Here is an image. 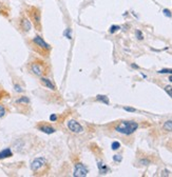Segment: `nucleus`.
I'll use <instances>...</instances> for the list:
<instances>
[{
	"mask_svg": "<svg viewBox=\"0 0 172 177\" xmlns=\"http://www.w3.org/2000/svg\"><path fill=\"white\" fill-rule=\"evenodd\" d=\"M119 29H121L119 25H112V27H110V33L111 34H113V33H115L116 31H118Z\"/></svg>",
	"mask_w": 172,
	"mask_h": 177,
	"instance_id": "18",
	"label": "nucleus"
},
{
	"mask_svg": "<svg viewBox=\"0 0 172 177\" xmlns=\"http://www.w3.org/2000/svg\"><path fill=\"white\" fill-rule=\"evenodd\" d=\"M136 36H137V38H138V39H140V40H142V32H140V31H138V29H137L136 31Z\"/></svg>",
	"mask_w": 172,
	"mask_h": 177,
	"instance_id": "23",
	"label": "nucleus"
},
{
	"mask_svg": "<svg viewBox=\"0 0 172 177\" xmlns=\"http://www.w3.org/2000/svg\"><path fill=\"white\" fill-rule=\"evenodd\" d=\"M111 147H112V150H118L119 148H121V143L118 141H113Z\"/></svg>",
	"mask_w": 172,
	"mask_h": 177,
	"instance_id": "16",
	"label": "nucleus"
},
{
	"mask_svg": "<svg viewBox=\"0 0 172 177\" xmlns=\"http://www.w3.org/2000/svg\"><path fill=\"white\" fill-rule=\"evenodd\" d=\"M138 128V124L135 121H121L115 126V131L124 135H131Z\"/></svg>",
	"mask_w": 172,
	"mask_h": 177,
	"instance_id": "1",
	"label": "nucleus"
},
{
	"mask_svg": "<svg viewBox=\"0 0 172 177\" xmlns=\"http://www.w3.org/2000/svg\"><path fill=\"white\" fill-rule=\"evenodd\" d=\"M159 74H172V70L171 69H164V70L159 71Z\"/></svg>",
	"mask_w": 172,
	"mask_h": 177,
	"instance_id": "19",
	"label": "nucleus"
},
{
	"mask_svg": "<svg viewBox=\"0 0 172 177\" xmlns=\"http://www.w3.org/2000/svg\"><path fill=\"white\" fill-rule=\"evenodd\" d=\"M97 166H98V170H99L100 174H106V173L109 171L108 166H106L104 162H102V161H98V162H97Z\"/></svg>",
	"mask_w": 172,
	"mask_h": 177,
	"instance_id": "12",
	"label": "nucleus"
},
{
	"mask_svg": "<svg viewBox=\"0 0 172 177\" xmlns=\"http://www.w3.org/2000/svg\"><path fill=\"white\" fill-rule=\"evenodd\" d=\"M30 102V99L27 98V97H25V96H23V97H21V98H19L18 100H17V103H29Z\"/></svg>",
	"mask_w": 172,
	"mask_h": 177,
	"instance_id": "15",
	"label": "nucleus"
},
{
	"mask_svg": "<svg viewBox=\"0 0 172 177\" xmlns=\"http://www.w3.org/2000/svg\"><path fill=\"white\" fill-rule=\"evenodd\" d=\"M68 129L70 130V131H72L73 133H81V132L83 131L82 126H81V124H79V122H77L76 120H69L68 121Z\"/></svg>",
	"mask_w": 172,
	"mask_h": 177,
	"instance_id": "6",
	"label": "nucleus"
},
{
	"mask_svg": "<svg viewBox=\"0 0 172 177\" xmlns=\"http://www.w3.org/2000/svg\"><path fill=\"white\" fill-rule=\"evenodd\" d=\"M44 166H47V160L43 157H39V158H36L32 161L31 170L33 172H38L40 171L41 169H43Z\"/></svg>",
	"mask_w": 172,
	"mask_h": 177,
	"instance_id": "4",
	"label": "nucleus"
},
{
	"mask_svg": "<svg viewBox=\"0 0 172 177\" xmlns=\"http://www.w3.org/2000/svg\"><path fill=\"white\" fill-rule=\"evenodd\" d=\"M124 110L128 111V112H135V111H136L135 109H133V107H125Z\"/></svg>",
	"mask_w": 172,
	"mask_h": 177,
	"instance_id": "26",
	"label": "nucleus"
},
{
	"mask_svg": "<svg viewBox=\"0 0 172 177\" xmlns=\"http://www.w3.org/2000/svg\"><path fill=\"white\" fill-rule=\"evenodd\" d=\"M50 120H51V121H55V120H57V116H56V114H52V115L50 116Z\"/></svg>",
	"mask_w": 172,
	"mask_h": 177,
	"instance_id": "25",
	"label": "nucleus"
},
{
	"mask_svg": "<svg viewBox=\"0 0 172 177\" xmlns=\"http://www.w3.org/2000/svg\"><path fill=\"white\" fill-rule=\"evenodd\" d=\"M31 70H32V72L37 76H43L44 74L48 73L47 65L43 61H40V60H36V61L32 62V65H31Z\"/></svg>",
	"mask_w": 172,
	"mask_h": 177,
	"instance_id": "2",
	"label": "nucleus"
},
{
	"mask_svg": "<svg viewBox=\"0 0 172 177\" xmlns=\"http://www.w3.org/2000/svg\"><path fill=\"white\" fill-rule=\"evenodd\" d=\"M164 15H165V16H167V17H169V18L172 16L171 12H170L169 10H167V8H165V10H164Z\"/></svg>",
	"mask_w": 172,
	"mask_h": 177,
	"instance_id": "22",
	"label": "nucleus"
},
{
	"mask_svg": "<svg viewBox=\"0 0 172 177\" xmlns=\"http://www.w3.org/2000/svg\"><path fill=\"white\" fill-rule=\"evenodd\" d=\"M63 35H66L68 38H69V39H71V36H70V29H67V32L63 33Z\"/></svg>",
	"mask_w": 172,
	"mask_h": 177,
	"instance_id": "27",
	"label": "nucleus"
},
{
	"mask_svg": "<svg viewBox=\"0 0 172 177\" xmlns=\"http://www.w3.org/2000/svg\"><path fill=\"white\" fill-rule=\"evenodd\" d=\"M38 129L39 131L43 132V133H46V134H53L54 132H55V129L52 128L50 126H47V124H41V126H38Z\"/></svg>",
	"mask_w": 172,
	"mask_h": 177,
	"instance_id": "9",
	"label": "nucleus"
},
{
	"mask_svg": "<svg viewBox=\"0 0 172 177\" xmlns=\"http://www.w3.org/2000/svg\"><path fill=\"white\" fill-rule=\"evenodd\" d=\"M20 25H21V29H23L24 32H29L32 27V24L31 21L27 18H22L21 21H20Z\"/></svg>",
	"mask_w": 172,
	"mask_h": 177,
	"instance_id": "8",
	"label": "nucleus"
},
{
	"mask_svg": "<svg viewBox=\"0 0 172 177\" xmlns=\"http://www.w3.org/2000/svg\"><path fill=\"white\" fill-rule=\"evenodd\" d=\"M163 128H164V130H166V131L172 132V120L165 121V124H164V126H163Z\"/></svg>",
	"mask_w": 172,
	"mask_h": 177,
	"instance_id": "13",
	"label": "nucleus"
},
{
	"mask_svg": "<svg viewBox=\"0 0 172 177\" xmlns=\"http://www.w3.org/2000/svg\"><path fill=\"white\" fill-rule=\"evenodd\" d=\"M14 88H15V91H16V92H22L21 86H18V84H15V86H14Z\"/></svg>",
	"mask_w": 172,
	"mask_h": 177,
	"instance_id": "24",
	"label": "nucleus"
},
{
	"mask_svg": "<svg viewBox=\"0 0 172 177\" xmlns=\"http://www.w3.org/2000/svg\"><path fill=\"white\" fill-rule=\"evenodd\" d=\"M13 156V152L11 151V149H4V150L0 151V159H4V158H8Z\"/></svg>",
	"mask_w": 172,
	"mask_h": 177,
	"instance_id": "11",
	"label": "nucleus"
},
{
	"mask_svg": "<svg viewBox=\"0 0 172 177\" xmlns=\"http://www.w3.org/2000/svg\"><path fill=\"white\" fill-rule=\"evenodd\" d=\"M113 159H114V161H116V162H121V159H123V157H121V155H114Z\"/></svg>",
	"mask_w": 172,
	"mask_h": 177,
	"instance_id": "21",
	"label": "nucleus"
},
{
	"mask_svg": "<svg viewBox=\"0 0 172 177\" xmlns=\"http://www.w3.org/2000/svg\"><path fill=\"white\" fill-rule=\"evenodd\" d=\"M165 91H166L167 94L169 95V96L172 98V86H165Z\"/></svg>",
	"mask_w": 172,
	"mask_h": 177,
	"instance_id": "17",
	"label": "nucleus"
},
{
	"mask_svg": "<svg viewBox=\"0 0 172 177\" xmlns=\"http://www.w3.org/2000/svg\"><path fill=\"white\" fill-rule=\"evenodd\" d=\"M169 80H170V81H171V82H172V76H170V77H169Z\"/></svg>",
	"mask_w": 172,
	"mask_h": 177,
	"instance_id": "28",
	"label": "nucleus"
},
{
	"mask_svg": "<svg viewBox=\"0 0 172 177\" xmlns=\"http://www.w3.org/2000/svg\"><path fill=\"white\" fill-rule=\"evenodd\" d=\"M29 15H30L31 19H32L33 23L35 25V27L37 29H40L41 25H40V11L38 10L37 8H30V11H29Z\"/></svg>",
	"mask_w": 172,
	"mask_h": 177,
	"instance_id": "3",
	"label": "nucleus"
},
{
	"mask_svg": "<svg viewBox=\"0 0 172 177\" xmlns=\"http://www.w3.org/2000/svg\"><path fill=\"white\" fill-rule=\"evenodd\" d=\"M4 115H6V109L2 105H0V118L3 117Z\"/></svg>",
	"mask_w": 172,
	"mask_h": 177,
	"instance_id": "20",
	"label": "nucleus"
},
{
	"mask_svg": "<svg viewBox=\"0 0 172 177\" xmlns=\"http://www.w3.org/2000/svg\"><path fill=\"white\" fill-rule=\"evenodd\" d=\"M33 42L35 43L37 46L43 48V50H50V48H51L50 44H49V43H47L46 41L43 40L42 38L40 37V36H36V37L33 39Z\"/></svg>",
	"mask_w": 172,
	"mask_h": 177,
	"instance_id": "7",
	"label": "nucleus"
},
{
	"mask_svg": "<svg viewBox=\"0 0 172 177\" xmlns=\"http://www.w3.org/2000/svg\"><path fill=\"white\" fill-rule=\"evenodd\" d=\"M97 100L104 102V103H106V105H109V103H110L109 98H108L107 96H105V95H97Z\"/></svg>",
	"mask_w": 172,
	"mask_h": 177,
	"instance_id": "14",
	"label": "nucleus"
},
{
	"mask_svg": "<svg viewBox=\"0 0 172 177\" xmlns=\"http://www.w3.org/2000/svg\"><path fill=\"white\" fill-rule=\"evenodd\" d=\"M88 174V169L87 166L82 164H76L75 169H74V173L73 175L75 177H85Z\"/></svg>",
	"mask_w": 172,
	"mask_h": 177,
	"instance_id": "5",
	"label": "nucleus"
},
{
	"mask_svg": "<svg viewBox=\"0 0 172 177\" xmlns=\"http://www.w3.org/2000/svg\"><path fill=\"white\" fill-rule=\"evenodd\" d=\"M41 83H42L44 86H47L48 88L52 90V91H55V90H56V88H55V86L53 84V82H52L50 79H48V78L41 77Z\"/></svg>",
	"mask_w": 172,
	"mask_h": 177,
	"instance_id": "10",
	"label": "nucleus"
}]
</instances>
